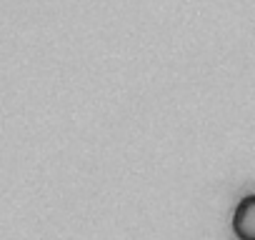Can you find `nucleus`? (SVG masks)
<instances>
[{
  "instance_id": "obj_1",
  "label": "nucleus",
  "mask_w": 255,
  "mask_h": 240,
  "mask_svg": "<svg viewBox=\"0 0 255 240\" xmlns=\"http://www.w3.org/2000/svg\"><path fill=\"white\" fill-rule=\"evenodd\" d=\"M233 233L238 240H255V193L238 203L233 213Z\"/></svg>"
}]
</instances>
